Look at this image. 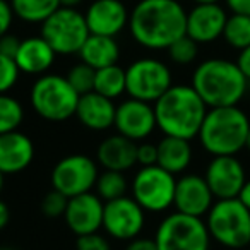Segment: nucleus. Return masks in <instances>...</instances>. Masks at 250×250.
Wrapping results in <instances>:
<instances>
[{"instance_id": "obj_1", "label": "nucleus", "mask_w": 250, "mask_h": 250, "mask_svg": "<svg viewBox=\"0 0 250 250\" xmlns=\"http://www.w3.org/2000/svg\"><path fill=\"white\" fill-rule=\"evenodd\" d=\"M129 31L143 48L167 50L187 35V11L178 0H141L130 11Z\"/></svg>"}, {"instance_id": "obj_2", "label": "nucleus", "mask_w": 250, "mask_h": 250, "mask_svg": "<svg viewBox=\"0 0 250 250\" xmlns=\"http://www.w3.org/2000/svg\"><path fill=\"white\" fill-rule=\"evenodd\" d=\"M153 106L158 129L165 136L182 137L187 141L199 136L209 110L192 84H173L160 100L154 101Z\"/></svg>"}, {"instance_id": "obj_3", "label": "nucleus", "mask_w": 250, "mask_h": 250, "mask_svg": "<svg viewBox=\"0 0 250 250\" xmlns=\"http://www.w3.org/2000/svg\"><path fill=\"white\" fill-rule=\"evenodd\" d=\"M249 79L236 62L226 59H208L195 67L192 87L208 108L235 106L243 100Z\"/></svg>"}, {"instance_id": "obj_4", "label": "nucleus", "mask_w": 250, "mask_h": 250, "mask_svg": "<svg viewBox=\"0 0 250 250\" xmlns=\"http://www.w3.org/2000/svg\"><path fill=\"white\" fill-rule=\"evenodd\" d=\"M250 120L238 104L209 108L199 130V143L212 156H235L245 147Z\"/></svg>"}, {"instance_id": "obj_5", "label": "nucleus", "mask_w": 250, "mask_h": 250, "mask_svg": "<svg viewBox=\"0 0 250 250\" xmlns=\"http://www.w3.org/2000/svg\"><path fill=\"white\" fill-rule=\"evenodd\" d=\"M79 93L70 86L65 76L43 74L33 83L29 103L38 117L48 122H65L76 115Z\"/></svg>"}, {"instance_id": "obj_6", "label": "nucleus", "mask_w": 250, "mask_h": 250, "mask_svg": "<svg viewBox=\"0 0 250 250\" xmlns=\"http://www.w3.org/2000/svg\"><path fill=\"white\" fill-rule=\"evenodd\" d=\"M209 235L226 249H243L250 243V211L238 197L218 199L209 209Z\"/></svg>"}, {"instance_id": "obj_7", "label": "nucleus", "mask_w": 250, "mask_h": 250, "mask_svg": "<svg viewBox=\"0 0 250 250\" xmlns=\"http://www.w3.org/2000/svg\"><path fill=\"white\" fill-rule=\"evenodd\" d=\"M154 240L158 250H209L212 238L202 218L175 211L161 219Z\"/></svg>"}, {"instance_id": "obj_8", "label": "nucleus", "mask_w": 250, "mask_h": 250, "mask_svg": "<svg viewBox=\"0 0 250 250\" xmlns=\"http://www.w3.org/2000/svg\"><path fill=\"white\" fill-rule=\"evenodd\" d=\"M177 177L160 165L141 167L130 182L132 197L146 212L160 214L173 208Z\"/></svg>"}, {"instance_id": "obj_9", "label": "nucleus", "mask_w": 250, "mask_h": 250, "mask_svg": "<svg viewBox=\"0 0 250 250\" xmlns=\"http://www.w3.org/2000/svg\"><path fill=\"white\" fill-rule=\"evenodd\" d=\"M89 35L86 18L76 7L62 5L42 22V36L50 43L57 55L79 53Z\"/></svg>"}, {"instance_id": "obj_10", "label": "nucleus", "mask_w": 250, "mask_h": 250, "mask_svg": "<svg viewBox=\"0 0 250 250\" xmlns=\"http://www.w3.org/2000/svg\"><path fill=\"white\" fill-rule=\"evenodd\" d=\"M173 86L171 70L163 60L137 59L125 69V93L129 98L154 103Z\"/></svg>"}, {"instance_id": "obj_11", "label": "nucleus", "mask_w": 250, "mask_h": 250, "mask_svg": "<svg viewBox=\"0 0 250 250\" xmlns=\"http://www.w3.org/2000/svg\"><path fill=\"white\" fill-rule=\"evenodd\" d=\"M100 175V165L87 154H69L53 167L50 182L52 188L67 197L91 192Z\"/></svg>"}, {"instance_id": "obj_12", "label": "nucleus", "mask_w": 250, "mask_h": 250, "mask_svg": "<svg viewBox=\"0 0 250 250\" xmlns=\"http://www.w3.org/2000/svg\"><path fill=\"white\" fill-rule=\"evenodd\" d=\"M146 214L147 212L132 195L113 199L104 202L103 229L110 238L118 242H130L143 233Z\"/></svg>"}, {"instance_id": "obj_13", "label": "nucleus", "mask_w": 250, "mask_h": 250, "mask_svg": "<svg viewBox=\"0 0 250 250\" xmlns=\"http://www.w3.org/2000/svg\"><path fill=\"white\" fill-rule=\"evenodd\" d=\"M113 129L117 130V134L136 143L146 141L158 129L153 103L136 98L124 100L120 104H117Z\"/></svg>"}, {"instance_id": "obj_14", "label": "nucleus", "mask_w": 250, "mask_h": 250, "mask_svg": "<svg viewBox=\"0 0 250 250\" xmlns=\"http://www.w3.org/2000/svg\"><path fill=\"white\" fill-rule=\"evenodd\" d=\"M204 178L216 199L238 197L247 182L245 168L235 156H214L206 168Z\"/></svg>"}, {"instance_id": "obj_15", "label": "nucleus", "mask_w": 250, "mask_h": 250, "mask_svg": "<svg viewBox=\"0 0 250 250\" xmlns=\"http://www.w3.org/2000/svg\"><path fill=\"white\" fill-rule=\"evenodd\" d=\"M104 201L96 192H86L70 197L63 219L74 235H89L103 228Z\"/></svg>"}, {"instance_id": "obj_16", "label": "nucleus", "mask_w": 250, "mask_h": 250, "mask_svg": "<svg viewBox=\"0 0 250 250\" xmlns=\"http://www.w3.org/2000/svg\"><path fill=\"white\" fill-rule=\"evenodd\" d=\"M214 199L216 197L212 195L208 182L201 175L188 173L177 178L173 208L178 212L195 216V218H202L212 208Z\"/></svg>"}, {"instance_id": "obj_17", "label": "nucleus", "mask_w": 250, "mask_h": 250, "mask_svg": "<svg viewBox=\"0 0 250 250\" xmlns=\"http://www.w3.org/2000/svg\"><path fill=\"white\" fill-rule=\"evenodd\" d=\"M86 22L91 35L117 36L129 28L130 12L122 0H94L87 7Z\"/></svg>"}, {"instance_id": "obj_18", "label": "nucleus", "mask_w": 250, "mask_h": 250, "mask_svg": "<svg viewBox=\"0 0 250 250\" xmlns=\"http://www.w3.org/2000/svg\"><path fill=\"white\" fill-rule=\"evenodd\" d=\"M228 14L218 4H195L187 12V36L195 43H212L223 36Z\"/></svg>"}, {"instance_id": "obj_19", "label": "nucleus", "mask_w": 250, "mask_h": 250, "mask_svg": "<svg viewBox=\"0 0 250 250\" xmlns=\"http://www.w3.org/2000/svg\"><path fill=\"white\" fill-rule=\"evenodd\" d=\"M35 160V143L21 130L0 134V171L18 175Z\"/></svg>"}, {"instance_id": "obj_20", "label": "nucleus", "mask_w": 250, "mask_h": 250, "mask_svg": "<svg viewBox=\"0 0 250 250\" xmlns=\"http://www.w3.org/2000/svg\"><path fill=\"white\" fill-rule=\"evenodd\" d=\"M115 111H117V104L113 103V100L96 93V91H91L79 98L74 117L87 130L104 132L113 127Z\"/></svg>"}, {"instance_id": "obj_21", "label": "nucleus", "mask_w": 250, "mask_h": 250, "mask_svg": "<svg viewBox=\"0 0 250 250\" xmlns=\"http://www.w3.org/2000/svg\"><path fill=\"white\" fill-rule=\"evenodd\" d=\"M96 161L103 170L129 171L137 165V143L120 134L103 139L98 146Z\"/></svg>"}, {"instance_id": "obj_22", "label": "nucleus", "mask_w": 250, "mask_h": 250, "mask_svg": "<svg viewBox=\"0 0 250 250\" xmlns=\"http://www.w3.org/2000/svg\"><path fill=\"white\" fill-rule=\"evenodd\" d=\"M55 59V50L50 46V43L42 35L21 40V45H19V50L14 57L19 70L29 74V76L46 74L52 69Z\"/></svg>"}, {"instance_id": "obj_23", "label": "nucleus", "mask_w": 250, "mask_h": 250, "mask_svg": "<svg viewBox=\"0 0 250 250\" xmlns=\"http://www.w3.org/2000/svg\"><path fill=\"white\" fill-rule=\"evenodd\" d=\"M192 151L190 141L182 139V137L165 136L158 143V165L165 168L167 171L177 175H182L192 163Z\"/></svg>"}, {"instance_id": "obj_24", "label": "nucleus", "mask_w": 250, "mask_h": 250, "mask_svg": "<svg viewBox=\"0 0 250 250\" xmlns=\"http://www.w3.org/2000/svg\"><path fill=\"white\" fill-rule=\"evenodd\" d=\"M77 55L81 57V62L87 63L94 70H98L118 63L120 46H118L117 40L113 36L89 35Z\"/></svg>"}, {"instance_id": "obj_25", "label": "nucleus", "mask_w": 250, "mask_h": 250, "mask_svg": "<svg viewBox=\"0 0 250 250\" xmlns=\"http://www.w3.org/2000/svg\"><path fill=\"white\" fill-rule=\"evenodd\" d=\"M11 7L21 21L42 24L57 9L62 7V4L60 0H11Z\"/></svg>"}, {"instance_id": "obj_26", "label": "nucleus", "mask_w": 250, "mask_h": 250, "mask_svg": "<svg viewBox=\"0 0 250 250\" xmlns=\"http://www.w3.org/2000/svg\"><path fill=\"white\" fill-rule=\"evenodd\" d=\"M94 91L110 100H117L125 94V69L118 63L98 69L94 76Z\"/></svg>"}, {"instance_id": "obj_27", "label": "nucleus", "mask_w": 250, "mask_h": 250, "mask_svg": "<svg viewBox=\"0 0 250 250\" xmlns=\"http://www.w3.org/2000/svg\"><path fill=\"white\" fill-rule=\"evenodd\" d=\"M130 188V184L125 177L124 171H115V170H104L98 175L94 190L96 194L103 199L104 202L113 201V199L124 197L127 195Z\"/></svg>"}, {"instance_id": "obj_28", "label": "nucleus", "mask_w": 250, "mask_h": 250, "mask_svg": "<svg viewBox=\"0 0 250 250\" xmlns=\"http://www.w3.org/2000/svg\"><path fill=\"white\" fill-rule=\"evenodd\" d=\"M223 38L231 48L243 50L250 45V16L231 14L225 24Z\"/></svg>"}, {"instance_id": "obj_29", "label": "nucleus", "mask_w": 250, "mask_h": 250, "mask_svg": "<svg viewBox=\"0 0 250 250\" xmlns=\"http://www.w3.org/2000/svg\"><path fill=\"white\" fill-rule=\"evenodd\" d=\"M24 120V108L18 98L0 94V134L18 130Z\"/></svg>"}, {"instance_id": "obj_30", "label": "nucleus", "mask_w": 250, "mask_h": 250, "mask_svg": "<svg viewBox=\"0 0 250 250\" xmlns=\"http://www.w3.org/2000/svg\"><path fill=\"white\" fill-rule=\"evenodd\" d=\"M168 57L177 65H188L197 59L199 53V43H195L190 36L184 35L168 46Z\"/></svg>"}, {"instance_id": "obj_31", "label": "nucleus", "mask_w": 250, "mask_h": 250, "mask_svg": "<svg viewBox=\"0 0 250 250\" xmlns=\"http://www.w3.org/2000/svg\"><path fill=\"white\" fill-rule=\"evenodd\" d=\"M94 76H96V70L93 67H89L84 62H79L70 67L65 77L70 83V86L79 93V96H83V94L94 91Z\"/></svg>"}, {"instance_id": "obj_32", "label": "nucleus", "mask_w": 250, "mask_h": 250, "mask_svg": "<svg viewBox=\"0 0 250 250\" xmlns=\"http://www.w3.org/2000/svg\"><path fill=\"white\" fill-rule=\"evenodd\" d=\"M19 76L21 70L16 60L0 53V94H7L18 84Z\"/></svg>"}, {"instance_id": "obj_33", "label": "nucleus", "mask_w": 250, "mask_h": 250, "mask_svg": "<svg viewBox=\"0 0 250 250\" xmlns=\"http://www.w3.org/2000/svg\"><path fill=\"white\" fill-rule=\"evenodd\" d=\"M67 202H69L67 195H63L62 192L52 188V190L43 197L42 211H43V214L48 216V218H60V216L65 214Z\"/></svg>"}, {"instance_id": "obj_34", "label": "nucleus", "mask_w": 250, "mask_h": 250, "mask_svg": "<svg viewBox=\"0 0 250 250\" xmlns=\"http://www.w3.org/2000/svg\"><path fill=\"white\" fill-rule=\"evenodd\" d=\"M76 250H111V245L106 236L100 233H89V235L77 236Z\"/></svg>"}, {"instance_id": "obj_35", "label": "nucleus", "mask_w": 250, "mask_h": 250, "mask_svg": "<svg viewBox=\"0 0 250 250\" xmlns=\"http://www.w3.org/2000/svg\"><path fill=\"white\" fill-rule=\"evenodd\" d=\"M137 165L139 167L158 165V143L154 144L141 141V144H137Z\"/></svg>"}, {"instance_id": "obj_36", "label": "nucleus", "mask_w": 250, "mask_h": 250, "mask_svg": "<svg viewBox=\"0 0 250 250\" xmlns=\"http://www.w3.org/2000/svg\"><path fill=\"white\" fill-rule=\"evenodd\" d=\"M12 19H14V11H12L11 4L7 0H0V36L9 33L12 26Z\"/></svg>"}, {"instance_id": "obj_37", "label": "nucleus", "mask_w": 250, "mask_h": 250, "mask_svg": "<svg viewBox=\"0 0 250 250\" xmlns=\"http://www.w3.org/2000/svg\"><path fill=\"white\" fill-rule=\"evenodd\" d=\"M19 45H21V40H19L18 36L9 35V33L4 36H0V53H2V55L14 59L19 50Z\"/></svg>"}, {"instance_id": "obj_38", "label": "nucleus", "mask_w": 250, "mask_h": 250, "mask_svg": "<svg viewBox=\"0 0 250 250\" xmlns=\"http://www.w3.org/2000/svg\"><path fill=\"white\" fill-rule=\"evenodd\" d=\"M125 250H158L156 240L154 238H147V236H137V238L127 242Z\"/></svg>"}, {"instance_id": "obj_39", "label": "nucleus", "mask_w": 250, "mask_h": 250, "mask_svg": "<svg viewBox=\"0 0 250 250\" xmlns=\"http://www.w3.org/2000/svg\"><path fill=\"white\" fill-rule=\"evenodd\" d=\"M236 65L240 67V70L243 72V76L250 81V45L247 48L240 50L238 59H236Z\"/></svg>"}, {"instance_id": "obj_40", "label": "nucleus", "mask_w": 250, "mask_h": 250, "mask_svg": "<svg viewBox=\"0 0 250 250\" xmlns=\"http://www.w3.org/2000/svg\"><path fill=\"white\" fill-rule=\"evenodd\" d=\"M226 7L233 14H247L250 16V0H225Z\"/></svg>"}, {"instance_id": "obj_41", "label": "nucleus", "mask_w": 250, "mask_h": 250, "mask_svg": "<svg viewBox=\"0 0 250 250\" xmlns=\"http://www.w3.org/2000/svg\"><path fill=\"white\" fill-rule=\"evenodd\" d=\"M11 221V211L4 201H0V229H4Z\"/></svg>"}, {"instance_id": "obj_42", "label": "nucleus", "mask_w": 250, "mask_h": 250, "mask_svg": "<svg viewBox=\"0 0 250 250\" xmlns=\"http://www.w3.org/2000/svg\"><path fill=\"white\" fill-rule=\"evenodd\" d=\"M238 199L242 201V204L250 211V180H247L245 184H243L242 190H240V194H238Z\"/></svg>"}, {"instance_id": "obj_43", "label": "nucleus", "mask_w": 250, "mask_h": 250, "mask_svg": "<svg viewBox=\"0 0 250 250\" xmlns=\"http://www.w3.org/2000/svg\"><path fill=\"white\" fill-rule=\"evenodd\" d=\"M81 2H83V0H60V4H62L63 7H76Z\"/></svg>"}, {"instance_id": "obj_44", "label": "nucleus", "mask_w": 250, "mask_h": 250, "mask_svg": "<svg viewBox=\"0 0 250 250\" xmlns=\"http://www.w3.org/2000/svg\"><path fill=\"white\" fill-rule=\"evenodd\" d=\"M195 4H218L219 0H194Z\"/></svg>"}, {"instance_id": "obj_45", "label": "nucleus", "mask_w": 250, "mask_h": 250, "mask_svg": "<svg viewBox=\"0 0 250 250\" xmlns=\"http://www.w3.org/2000/svg\"><path fill=\"white\" fill-rule=\"evenodd\" d=\"M245 147L250 151V129H249V134H247V141H245Z\"/></svg>"}, {"instance_id": "obj_46", "label": "nucleus", "mask_w": 250, "mask_h": 250, "mask_svg": "<svg viewBox=\"0 0 250 250\" xmlns=\"http://www.w3.org/2000/svg\"><path fill=\"white\" fill-rule=\"evenodd\" d=\"M4 177H5V175L0 171V192H2V188H4Z\"/></svg>"}, {"instance_id": "obj_47", "label": "nucleus", "mask_w": 250, "mask_h": 250, "mask_svg": "<svg viewBox=\"0 0 250 250\" xmlns=\"http://www.w3.org/2000/svg\"><path fill=\"white\" fill-rule=\"evenodd\" d=\"M0 250H12V249H7V247H0Z\"/></svg>"}]
</instances>
